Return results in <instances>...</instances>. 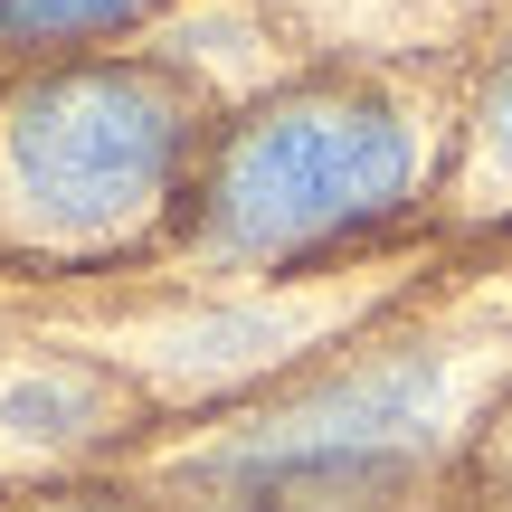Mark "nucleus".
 <instances>
[{
    "label": "nucleus",
    "mask_w": 512,
    "mask_h": 512,
    "mask_svg": "<svg viewBox=\"0 0 512 512\" xmlns=\"http://www.w3.org/2000/svg\"><path fill=\"white\" fill-rule=\"evenodd\" d=\"M181 162V95L143 67H67L0 124V190L29 228L95 238L162 200Z\"/></svg>",
    "instance_id": "1"
},
{
    "label": "nucleus",
    "mask_w": 512,
    "mask_h": 512,
    "mask_svg": "<svg viewBox=\"0 0 512 512\" xmlns=\"http://www.w3.org/2000/svg\"><path fill=\"white\" fill-rule=\"evenodd\" d=\"M408 190V124L370 95H304L228 143L219 162V247L285 256L332 228L389 219Z\"/></svg>",
    "instance_id": "2"
},
{
    "label": "nucleus",
    "mask_w": 512,
    "mask_h": 512,
    "mask_svg": "<svg viewBox=\"0 0 512 512\" xmlns=\"http://www.w3.org/2000/svg\"><path fill=\"white\" fill-rule=\"evenodd\" d=\"M437 446V370L427 361H389L370 380L323 389L313 408L256 427L247 446H228L209 465V484H228L256 512H351L408 475Z\"/></svg>",
    "instance_id": "3"
},
{
    "label": "nucleus",
    "mask_w": 512,
    "mask_h": 512,
    "mask_svg": "<svg viewBox=\"0 0 512 512\" xmlns=\"http://www.w3.org/2000/svg\"><path fill=\"white\" fill-rule=\"evenodd\" d=\"M133 10H152V0H0V38H86Z\"/></svg>",
    "instance_id": "4"
},
{
    "label": "nucleus",
    "mask_w": 512,
    "mask_h": 512,
    "mask_svg": "<svg viewBox=\"0 0 512 512\" xmlns=\"http://www.w3.org/2000/svg\"><path fill=\"white\" fill-rule=\"evenodd\" d=\"M494 152H503V162H512V86L494 95Z\"/></svg>",
    "instance_id": "5"
}]
</instances>
